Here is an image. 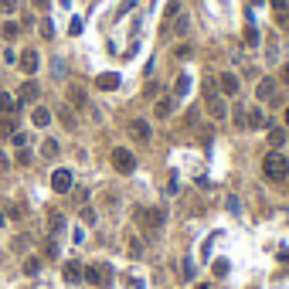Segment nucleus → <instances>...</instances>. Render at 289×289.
Returning a JSON list of instances; mask_svg holds the SVG:
<instances>
[{"label":"nucleus","instance_id":"nucleus-1","mask_svg":"<svg viewBox=\"0 0 289 289\" xmlns=\"http://www.w3.org/2000/svg\"><path fill=\"white\" fill-rule=\"evenodd\" d=\"M204 109L218 122L228 116V102H224V95L218 92V82H214V78H204Z\"/></svg>","mask_w":289,"mask_h":289},{"label":"nucleus","instance_id":"nucleus-27","mask_svg":"<svg viewBox=\"0 0 289 289\" xmlns=\"http://www.w3.org/2000/svg\"><path fill=\"white\" fill-rule=\"evenodd\" d=\"M228 269H232V266H228V259H214L211 272H214V276H228Z\"/></svg>","mask_w":289,"mask_h":289},{"label":"nucleus","instance_id":"nucleus-38","mask_svg":"<svg viewBox=\"0 0 289 289\" xmlns=\"http://www.w3.org/2000/svg\"><path fill=\"white\" fill-rule=\"evenodd\" d=\"M82 221H85V224H95V211H92V208H82Z\"/></svg>","mask_w":289,"mask_h":289},{"label":"nucleus","instance_id":"nucleus-7","mask_svg":"<svg viewBox=\"0 0 289 289\" xmlns=\"http://www.w3.org/2000/svg\"><path fill=\"white\" fill-rule=\"evenodd\" d=\"M51 190H55V194H68V190H72V170L58 167L55 174H51Z\"/></svg>","mask_w":289,"mask_h":289},{"label":"nucleus","instance_id":"nucleus-21","mask_svg":"<svg viewBox=\"0 0 289 289\" xmlns=\"http://www.w3.org/2000/svg\"><path fill=\"white\" fill-rule=\"evenodd\" d=\"M187 31H190V17H187V14H177V17H174V34L184 38Z\"/></svg>","mask_w":289,"mask_h":289},{"label":"nucleus","instance_id":"nucleus-28","mask_svg":"<svg viewBox=\"0 0 289 289\" xmlns=\"http://www.w3.org/2000/svg\"><path fill=\"white\" fill-rule=\"evenodd\" d=\"M24 272H27V276H38V272H41V259H27V262H24Z\"/></svg>","mask_w":289,"mask_h":289},{"label":"nucleus","instance_id":"nucleus-29","mask_svg":"<svg viewBox=\"0 0 289 289\" xmlns=\"http://www.w3.org/2000/svg\"><path fill=\"white\" fill-rule=\"evenodd\" d=\"M48 224H51V232H61V228H65V218L51 211V218H48Z\"/></svg>","mask_w":289,"mask_h":289},{"label":"nucleus","instance_id":"nucleus-3","mask_svg":"<svg viewBox=\"0 0 289 289\" xmlns=\"http://www.w3.org/2000/svg\"><path fill=\"white\" fill-rule=\"evenodd\" d=\"M136 224H143V228L156 232V228L167 224V211H164V208H136Z\"/></svg>","mask_w":289,"mask_h":289},{"label":"nucleus","instance_id":"nucleus-8","mask_svg":"<svg viewBox=\"0 0 289 289\" xmlns=\"http://www.w3.org/2000/svg\"><path fill=\"white\" fill-rule=\"evenodd\" d=\"M126 130H130V136H133V140H140V143H146V140H150V122H146V119H130V126H126Z\"/></svg>","mask_w":289,"mask_h":289},{"label":"nucleus","instance_id":"nucleus-24","mask_svg":"<svg viewBox=\"0 0 289 289\" xmlns=\"http://www.w3.org/2000/svg\"><path fill=\"white\" fill-rule=\"evenodd\" d=\"M17 133V122H14V116H0V136H14Z\"/></svg>","mask_w":289,"mask_h":289},{"label":"nucleus","instance_id":"nucleus-40","mask_svg":"<svg viewBox=\"0 0 289 289\" xmlns=\"http://www.w3.org/2000/svg\"><path fill=\"white\" fill-rule=\"evenodd\" d=\"M14 11V0H0V14H11Z\"/></svg>","mask_w":289,"mask_h":289},{"label":"nucleus","instance_id":"nucleus-43","mask_svg":"<svg viewBox=\"0 0 289 289\" xmlns=\"http://www.w3.org/2000/svg\"><path fill=\"white\" fill-rule=\"evenodd\" d=\"M279 259H282V262L289 266V248H279Z\"/></svg>","mask_w":289,"mask_h":289},{"label":"nucleus","instance_id":"nucleus-33","mask_svg":"<svg viewBox=\"0 0 289 289\" xmlns=\"http://www.w3.org/2000/svg\"><path fill=\"white\" fill-rule=\"evenodd\" d=\"M17 164H21V167H27V164H31V150H17Z\"/></svg>","mask_w":289,"mask_h":289},{"label":"nucleus","instance_id":"nucleus-6","mask_svg":"<svg viewBox=\"0 0 289 289\" xmlns=\"http://www.w3.org/2000/svg\"><path fill=\"white\" fill-rule=\"evenodd\" d=\"M218 92H221V95H238V92H242L238 75H235V72H221V78H218Z\"/></svg>","mask_w":289,"mask_h":289},{"label":"nucleus","instance_id":"nucleus-25","mask_svg":"<svg viewBox=\"0 0 289 289\" xmlns=\"http://www.w3.org/2000/svg\"><path fill=\"white\" fill-rule=\"evenodd\" d=\"M41 156H45V160H55L58 156V140H45V143H41Z\"/></svg>","mask_w":289,"mask_h":289},{"label":"nucleus","instance_id":"nucleus-5","mask_svg":"<svg viewBox=\"0 0 289 289\" xmlns=\"http://www.w3.org/2000/svg\"><path fill=\"white\" fill-rule=\"evenodd\" d=\"M112 167L119 170V174H133L136 170V156L126 150V146H116L112 150Z\"/></svg>","mask_w":289,"mask_h":289},{"label":"nucleus","instance_id":"nucleus-17","mask_svg":"<svg viewBox=\"0 0 289 289\" xmlns=\"http://www.w3.org/2000/svg\"><path fill=\"white\" fill-rule=\"evenodd\" d=\"M58 119H61L65 130H78V119H75V109H72V106H61V109H58Z\"/></svg>","mask_w":289,"mask_h":289},{"label":"nucleus","instance_id":"nucleus-18","mask_svg":"<svg viewBox=\"0 0 289 289\" xmlns=\"http://www.w3.org/2000/svg\"><path fill=\"white\" fill-rule=\"evenodd\" d=\"M170 112H174V99H156L153 102V116L156 119H167Z\"/></svg>","mask_w":289,"mask_h":289},{"label":"nucleus","instance_id":"nucleus-16","mask_svg":"<svg viewBox=\"0 0 289 289\" xmlns=\"http://www.w3.org/2000/svg\"><path fill=\"white\" fill-rule=\"evenodd\" d=\"M245 126H252V130H266L269 126V116L262 109H248V119H245Z\"/></svg>","mask_w":289,"mask_h":289},{"label":"nucleus","instance_id":"nucleus-30","mask_svg":"<svg viewBox=\"0 0 289 289\" xmlns=\"http://www.w3.org/2000/svg\"><path fill=\"white\" fill-rule=\"evenodd\" d=\"M122 286H126V289H143V279H136V276H122Z\"/></svg>","mask_w":289,"mask_h":289},{"label":"nucleus","instance_id":"nucleus-23","mask_svg":"<svg viewBox=\"0 0 289 289\" xmlns=\"http://www.w3.org/2000/svg\"><path fill=\"white\" fill-rule=\"evenodd\" d=\"M187 92H190V75H177V85H174V95H177V99H184Z\"/></svg>","mask_w":289,"mask_h":289},{"label":"nucleus","instance_id":"nucleus-35","mask_svg":"<svg viewBox=\"0 0 289 289\" xmlns=\"http://www.w3.org/2000/svg\"><path fill=\"white\" fill-rule=\"evenodd\" d=\"M130 255H143V245H140V242H136V238H130Z\"/></svg>","mask_w":289,"mask_h":289},{"label":"nucleus","instance_id":"nucleus-4","mask_svg":"<svg viewBox=\"0 0 289 289\" xmlns=\"http://www.w3.org/2000/svg\"><path fill=\"white\" fill-rule=\"evenodd\" d=\"M82 279L92 282V286H109L112 282V269L106 266V262H99V266H85L82 269Z\"/></svg>","mask_w":289,"mask_h":289},{"label":"nucleus","instance_id":"nucleus-44","mask_svg":"<svg viewBox=\"0 0 289 289\" xmlns=\"http://www.w3.org/2000/svg\"><path fill=\"white\" fill-rule=\"evenodd\" d=\"M269 4H272V7H276V11H279V7H286L289 0H269Z\"/></svg>","mask_w":289,"mask_h":289},{"label":"nucleus","instance_id":"nucleus-41","mask_svg":"<svg viewBox=\"0 0 289 289\" xmlns=\"http://www.w3.org/2000/svg\"><path fill=\"white\" fill-rule=\"evenodd\" d=\"M11 140H14V143H17V146H24V143H27V133H14Z\"/></svg>","mask_w":289,"mask_h":289},{"label":"nucleus","instance_id":"nucleus-47","mask_svg":"<svg viewBox=\"0 0 289 289\" xmlns=\"http://www.w3.org/2000/svg\"><path fill=\"white\" fill-rule=\"evenodd\" d=\"M0 224H4V211H0Z\"/></svg>","mask_w":289,"mask_h":289},{"label":"nucleus","instance_id":"nucleus-2","mask_svg":"<svg viewBox=\"0 0 289 289\" xmlns=\"http://www.w3.org/2000/svg\"><path fill=\"white\" fill-rule=\"evenodd\" d=\"M262 174H266V180H272V184H282V180L289 177V160L279 150H269L266 156H262Z\"/></svg>","mask_w":289,"mask_h":289},{"label":"nucleus","instance_id":"nucleus-13","mask_svg":"<svg viewBox=\"0 0 289 289\" xmlns=\"http://www.w3.org/2000/svg\"><path fill=\"white\" fill-rule=\"evenodd\" d=\"M38 95H41V89H38V82H24L21 85V95H17V102H38Z\"/></svg>","mask_w":289,"mask_h":289},{"label":"nucleus","instance_id":"nucleus-20","mask_svg":"<svg viewBox=\"0 0 289 289\" xmlns=\"http://www.w3.org/2000/svg\"><path fill=\"white\" fill-rule=\"evenodd\" d=\"M282 143H286V130H282V126H272V130H269V146H272V150H282Z\"/></svg>","mask_w":289,"mask_h":289},{"label":"nucleus","instance_id":"nucleus-15","mask_svg":"<svg viewBox=\"0 0 289 289\" xmlns=\"http://www.w3.org/2000/svg\"><path fill=\"white\" fill-rule=\"evenodd\" d=\"M242 41H245V48H259V45H262V34H259V27H255V24H245Z\"/></svg>","mask_w":289,"mask_h":289},{"label":"nucleus","instance_id":"nucleus-42","mask_svg":"<svg viewBox=\"0 0 289 289\" xmlns=\"http://www.w3.org/2000/svg\"><path fill=\"white\" fill-rule=\"evenodd\" d=\"M279 82H282V85H289V65H282V72H279Z\"/></svg>","mask_w":289,"mask_h":289},{"label":"nucleus","instance_id":"nucleus-22","mask_svg":"<svg viewBox=\"0 0 289 289\" xmlns=\"http://www.w3.org/2000/svg\"><path fill=\"white\" fill-rule=\"evenodd\" d=\"M31 116H34V126H38V130H45L48 122H51V112H48L45 106H38V109H34Z\"/></svg>","mask_w":289,"mask_h":289},{"label":"nucleus","instance_id":"nucleus-31","mask_svg":"<svg viewBox=\"0 0 289 289\" xmlns=\"http://www.w3.org/2000/svg\"><path fill=\"white\" fill-rule=\"evenodd\" d=\"M276 21H279V27H289V4H286V7H279Z\"/></svg>","mask_w":289,"mask_h":289},{"label":"nucleus","instance_id":"nucleus-45","mask_svg":"<svg viewBox=\"0 0 289 289\" xmlns=\"http://www.w3.org/2000/svg\"><path fill=\"white\" fill-rule=\"evenodd\" d=\"M48 4H51V0H34V7H48Z\"/></svg>","mask_w":289,"mask_h":289},{"label":"nucleus","instance_id":"nucleus-36","mask_svg":"<svg viewBox=\"0 0 289 289\" xmlns=\"http://www.w3.org/2000/svg\"><path fill=\"white\" fill-rule=\"evenodd\" d=\"M180 14V0H170L167 4V17H177Z\"/></svg>","mask_w":289,"mask_h":289},{"label":"nucleus","instance_id":"nucleus-19","mask_svg":"<svg viewBox=\"0 0 289 289\" xmlns=\"http://www.w3.org/2000/svg\"><path fill=\"white\" fill-rule=\"evenodd\" d=\"M82 262H65V269H61V272H65V279L68 282H82Z\"/></svg>","mask_w":289,"mask_h":289},{"label":"nucleus","instance_id":"nucleus-10","mask_svg":"<svg viewBox=\"0 0 289 289\" xmlns=\"http://www.w3.org/2000/svg\"><path fill=\"white\" fill-rule=\"evenodd\" d=\"M95 89H102V92L119 89V75H116V72H102V75H95Z\"/></svg>","mask_w":289,"mask_h":289},{"label":"nucleus","instance_id":"nucleus-46","mask_svg":"<svg viewBox=\"0 0 289 289\" xmlns=\"http://www.w3.org/2000/svg\"><path fill=\"white\" fill-rule=\"evenodd\" d=\"M286 126H289V106H286Z\"/></svg>","mask_w":289,"mask_h":289},{"label":"nucleus","instance_id":"nucleus-37","mask_svg":"<svg viewBox=\"0 0 289 289\" xmlns=\"http://www.w3.org/2000/svg\"><path fill=\"white\" fill-rule=\"evenodd\" d=\"M245 119H248V109H235V126H245Z\"/></svg>","mask_w":289,"mask_h":289},{"label":"nucleus","instance_id":"nucleus-39","mask_svg":"<svg viewBox=\"0 0 289 289\" xmlns=\"http://www.w3.org/2000/svg\"><path fill=\"white\" fill-rule=\"evenodd\" d=\"M180 272H184V279H190V276H194V262H190V259H187V262H184V269H180Z\"/></svg>","mask_w":289,"mask_h":289},{"label":"nucleus","instance_id":"nucleus-11","mask_svg":"<svg viewBox=\"0 0 289 289\" xmlns=\"http://www.w3.org/2000/svg\"><path fill=\"white\" fill-rule=\"evenodd\" d=\"M276 92H279L276 82H272V78H262V82H259V89H255V95L262 102H269V99H276Z\"/></svg>","mask_w":289,"mask_h":289},{"label":"nucleus","instance_id":"nucleus-34","mask_svg":"<svg viewBox=\"0 0 289 289\" xmlns=\"http://www.w3.org/2000/svg\"><path fill=\"white\" fill-rule=\"evenodd\" d=\"M68 34H82V17H72L68 21Z\"/></svg>","mask_w":289,"mask_h":289},{"label":"nucleus","instance_id":"nucleus-14","mask_svg":"<svg viewBox=\"0 0 289 289\" xmlns=\"http://www.w3.org/2000/svg\"><path fill=\"white\" fill-rule=\"evenodd\" d=\"M17 109H21V102L14 99L11 92H0V116H14Z\"/></svg>","mask_w":289,"mask_h":289},{"label":"nucleus","instance_id":"nucleus-9","mask_svg":"<svg viewBox=\"0 0 289 289\" xmlns=\"http://www.w3.org/2000/svg\"><path fill=\"white\" fill-rule=\"evenodd\" d=\"M68 106H72V109H85V106H89L82 85H68Z\"/></svg>","mask_w":289,"mask_h":289},{"label":"nucleus","instance_id":"nucleus-26","mask_svg":"<svg viewBox=\"0 0 289 289\" xmlns=\"http://www.w3.org/2000/svg\"><path fill=\"white\" fill-rule=\"evenodd\" d=\"M0 34H4V41H14V38H17V34H21V24L7 21V24H4V31H0Z\"/></svg>","mask_w":289,"mask_h":289},{"label":"nucleus","instance_id":"nucleus-12","mask_svg":"<svg viewBox=\"0 0 289 289\" xmlns=\"http://www.w3.org/2000/svg\"><path fill=\"white\" fill-rule=\"evenodd\" d=\"M17 65H21L27 75H34V72H38V65H41V58H38V51H31V48H27V51L21 55V61H17Z\"/></svg>","mask_w":289,"mask_h":289},{"label":"nucleus","instance_id":"nucleus-32","mask_svg":"<svg viewBox=\"0 0 289 289\" xmlns=\"http://www.w3.org/2000/svg\"><path fill=\"white\" fill-rule=\"evenodd\" d=\"M41 38H55V24L48 21V17L41 21Z\"/></svg>","mask_w":289,"mask_h":289}]
</instances>
